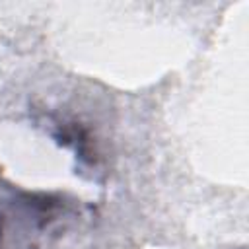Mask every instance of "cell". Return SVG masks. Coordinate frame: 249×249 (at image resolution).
<instances>
[{
    "label": "cell",
    "mask_w": 249,
    "mask_h": 249,
    "mask_svg": "<svg viewBox=\"0 0 249 249\" xmlns=\"http://www.w3.org/2000/svg\"><path fill=\"white\" fill-rule=\"evenodd\" d=\"M70 216L72 206L62 196L0 179V249H39Z\"/></svg>",
    "instance_id": "1"
}]
</instances>
